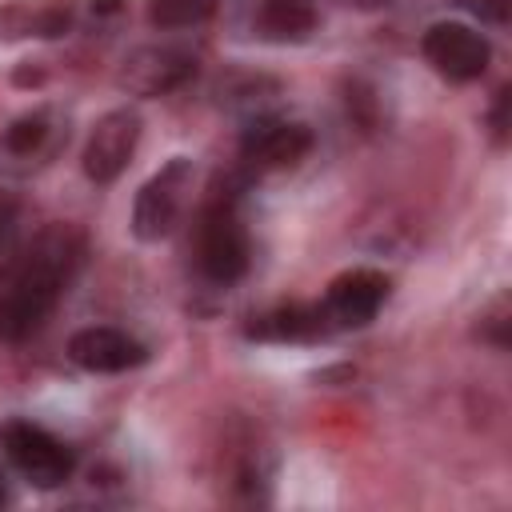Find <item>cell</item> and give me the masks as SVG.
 Returning a JSON list of instances; mask_svg holds the SVG:
<instances>
[{
    "label": "cell",
    "instance_id": "cell-1",
    "mask_svg": "<svg viewBox=\"0 0 512 512\" xmlns=\"http://www.w3.org/2000/svg\"><path fill=\"white\" fill-rule=\"evenodd\" d=\"M84 260V236L72 224H48L0 264V340L20 344L52 316Z\"/></svg>",
    "mask_w": 512,
    "mask_h": 512
},
{
    "label": "cell",
    "instance_id": "cell-2",
    "mask_svg": "<svg viewBox=\"0 0 512 512\" xmlns=\"http://www.w3.org/2000/svg\"><path fill=\"white\" fill-rule=\"evenodd\" d=\"M0 448H4L8 464L36 488H60L76 468V452L60 436H52L48 428L20 420V416L0 424Z\"/></svg>",
    "mask_w": 512,
    "mask_h": 512
},
{
    "label": "cell",
    "instance_id": "cell-3",
    "mask_svg": "<svg viewBox=\"0 0 512 512\" xmlns=\"http://www.w3.org/2000/svg\"><path fill=\"white\" fill-rule=\"evenodd\" d=\"M196 264L212 284H236L248 264H252V248H248V232L232 208V200H216L200 212L196 224Z\"/></svg>",
    "mask_w": 512,
    "mask_h": 512
},
{
    "label": "cell",
    "instance_id": "cell-4",
    "mask_svg": "<svg viewBox=\"0 0 512 512\" xmlns=\"http://www.w3.org/2000/svg\"><path fill=\"white\" fill-rule=\"evenodd\" d=\"M192 172L196 168L188 156H172L156 176L144 180V188L136 192V204H132V236L136 240L156 244L180 224L188 188H192Z\"/></svg>",
    "mask_w": 512,
    "mask_h": 512
},
{
    "label": "cell",
    "instance_id": "cell-5",
    "mask_svg": "<svg viewBox=\"0 0 512 512\" xmlns=\"http://www.w3.org/2000/svg\"><path fill=\"white\" fill-rule=\"evenodd\" d=\"M420 52L444 80H456V84L480 80L492 60V44L464 20H436L420 36Z\"/></svg>",
    "mask_w": 512,
    "mask_h": 512
},
{
    "label": "cell",
    "instance_id": "cell-6",
    "mask_svg": "<svg viewBox=\"0 0 512 512\" xmlns=\"http://www.w3.org/2000/svg\"><path fill=\"white\" fill-rule=\"evenodd\" d=\"M140 128H144V120H140V112L128 108V104L104 112V116L92 124L88 144H84V152H80L84 176H88L92 184H112V180H120V172L128 168V160H132V152H136V144H140Z\"/></svg>",
    "mask_w": 512,
    "mask_h": 512
},
{
    "label": "cell",
    "instance_id": "cell-7",
    "mask_svg": "<svg viewBox=\"0 0 512 512\" xmlns=\"http://www.w3.org/2000/svg\"><path fill=\"white\" fill-rule=\"evenodd\" d=\"M196 76V56L176 44H144L124 56L116 84L128 96H168Z\"/></svg>",
    "mask_w": 512,
    "mask_h": 512
},
{
    "label": "cell",
    "instance_id": "cell-8",
    "mask_svg": "<svg viewBox=\"0 0 512 512\" xmlns=\"http://www.w3.org/2000/svg\"><path fill=\"white\" fill-rule=\"evenodd\" d=\"M388 292H392V280L384 272H376V268H348V272H340L328 284L320 312L336 328H364L368 320H376V312L384 308Z\"/></svg>",
    "mask_w": 512,
    "mask_h": 512
},
{
    "label": "cell",
    "instance_id": "cell-9",
    "mask_svg": "<svg viewBox=\"0 0 512 512\" xmlns=\"http://www.w3.org/2000/svg\"><path fill=\"white\" fill-rule=\"evenodd\" d=\"M68 356L76 368L96 372V376H116V372H132L148 360V348L128 336L124 328L112 324H88L80 332H72L68 340Z\"/></svg>",
    "mask_w": 512,
    "mask_h": 512
},
{
    "label": "cell",
    "instance_id": "cell-10",
    "mask_svg": "<svg viewBox=\"0 0 512 512\" xmlns=\"http://www.w3.org/2000/svg\"><path fill=\"white\" fill-rule=\"evenodd\" d=\"M312 152V128L300 120L256 116L240 136V156L256 168H292Z\"/></svg>",
    "mask_w": 512,
    "mask_h": 512
},
{
    "label": "cell",
    "instance_id": "cell-11",
    "mask_svg": "<svg viewBox=\"0 0 512 512\" xmlns=\"http://www.w3.org/2000/svg\"><path fill=\"white\" fill-rule=\"evenodd\" d=\"M72 28V8L68 4H28V0H12L0 8V36L16 40V36H64Z\"/></svg>",
    "mask_w": 512,
    "mask_h": 512
},
{
    "label": "cell",
    "instance_id": "cell-12",
    "mask_svg": "<svg viewBox=\"0 0 512 512\" xmlns=\"http://www.w3.org/2000/svg\"><path fill=\"white\" fill-rule=\"evenodd\" d=\"M324 312L320 308H304V304H284V308H272L264 316H256L248 324V336L252 340H316L324 336Z\"/></svg>",
    "mask_w": 512,
    "mask_h": 512
},
{
    "label": "cell",
    "instance_id": "cell-13",
    "mask_svg": "<svg viewBox=\"0 0 512 512\" xmlns=\"http://www.w3.org/2000/svg\"><path fill=\"white\" fill-rule=\"evenodd\" d=\"M320 16L308 0H268L256 16V32L264 40H276V44H296V40H308L316 32Z\"/></svg>",
    "mask_w": 512,
    "mask_h": 512
},
{
    "label": "cell",
    "instance_id": "cell-14",
    "mask_svg": "<svg viewBox=\"0 0 512 512\" xmlns=\"http://www.w3.org/2000/svg\"><path fill=\"white\" fill-rule=\"evenodd\" d=\"M48 136H52L48 112H24V116H16V120L0 132V148H4L8 156H32V152L44 148Z\"/></svg>",
    "mask_w": 512,
    "mask_h": 512
},
{
    "label": "cell",
    "instance_id": "cell-15",
    "mask_svg": "<svg viewBox=\"0 0 512 512\" xmlns=\"http://www.w3.org/2000/svg\"><path fill=\"white\" fill-rule=\"evenodd\" d=\"M216 12V0H152L148 4V20L152 28L176 32V28H196Z\"/></svg>",
    "mask_w": 512,
    "mask_h": 512
},
{
    "label": "cell",
    "instance_id": "cell-16",
    "mask_svg": "<svg viewBox=\"0 0 512 512\" xmlns=\"http://www.w3.org/2000/svg\"><path fill=\"white\" fill-rule=\"evenodd\" d=\"M16 220H20V204H16V196H12V192H4V188H0V248L12 240Z\"/></svg>",
    "mask_w": 512,
    "mask_h": 512
},
{
    "label": "cell",
    "instance_id": "cell-17",
    "mask_svg": "<svg viewBox=\"0 0 512 512\" xmlns=\"http://www.w3.org/2000/svg\"><path fill=\"white\" fill-rule=\"evenodd\" d=\"M508 100H512L508 88H500V92H496V104H492V132H496L500 144L508 140Z\"/></svg>",
    "mask_w": 512,
    "mask_h": 512
},
{
    "label": "cell",
    "instance_id": "cell-18",
    "mask_svg": "<svg viewBox=\"0 0 512 512\" xmlns=\"http://www.w3.org/2000/svg\"><path fill=\"white\" fill-rule=\"evenodd\" d=\"M468 8L480 12V16L492 20V24H504V20H508V0H468Z\"/></svg>",
    "mask_w": 512,
    "mask_h": 512
},
{
    "label": "cell",
    "instance_id": "cell-19",
    "mask_svg": "<svg viewBox=\"0 0 512 512\" xmlns=\"http://www.w3.org/2000/svg\"><path fill=\"white\" fill-rule=\"evenodd\" d=\"M340 4H356V8H380V4H388V0H340Z\"/></svg>",
    "mask_w": 512,
    "mask_h": 512
},
{
    "label": "cell",
    "instance_id": "cell-20",
    "mask_svg": "<svg viewBox=\"0 0 512 512\" xmlns=\"http://www.w3.org/2000/svg\"><path fill=\"white\" fill-rule=\"evenodd\" d=\"M8 504V484H4V472H0V508Z\"/></svg>",
    "mask_w": 512,
    "mask_h": 512
}]
</instances>
